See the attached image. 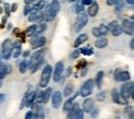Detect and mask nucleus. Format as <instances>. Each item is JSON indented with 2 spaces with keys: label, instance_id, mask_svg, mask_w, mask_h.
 <instances>
[{
  "label": "nucleus",
  "instance_id": "bb28decb",
  "mask_svg": "<svg viewBox=\"0 0 134 119\" xmlns=\"http://www.w3.org/2000/svg\"><path fill=\"white\" fill-rule=\"evenodd\" d=\"M42 100H43V91L42 90H38L37 93L35 95V102L37 105L38 104H42Z\"/></svg>",
  "mask_w": 134,
  "mask_h": 119
},
{
  "label": "nucleus",
  "instance_id": "aec40b11",
  "mask_svg": "<svg viewBox=\"0 0 134 119\" xmlns=\"http://www.w3.org/2000/svg\"><path fill=\"white\" fill-rule=\"evenodd\" d=\"M44 6H46V1H44V0H39V1H37V2L34 4L33 7H31V8H32V10L40 11Z\"/></svg>",
  "mask_w": 134,
  "mask_h": 119
},
{
  "label": "nucleus",
  "instance_id": "58836bf2",
  "mask_svg": "<svg viewBox=\"0 0 134 119\" xmlns=\"http://www.w3.org/2000/svg\"><path fill=\"white\" fill-rule=\"evenodd\" d=\"M80 51H81V53H83L85 55H92V54H93V51H92L91 48H88V47L81 48Z\"/></svg>",
  "mask_w": 134,
  "mask_h": 119
},
{
  "label": "nucleus",
  "instance_id": "052dcab7",
  "mask_svg": "<svg viewBox=\"0 0 134 119\" xmlns=\"http://www.w3.org/2000/svg\"><path fill=\"white\" fill-rule=\"evenodd\" d=\"M126 2H127L128 4H130V5H133L134 0H126Z\"/></svg>",
  "mask_w": 134,
  "mask_h": 119
},
{
  "label": "nucleus",
  "instance_id": "412c9836",
  "mask_svg": "<svg viewBox=\"0 0 134 119\" xmlns=\"http://www.w3.org/2000/svg\"><path fill=\"white\" fill-rule=\"evenodd\" d=\"M103 78H104V73L103 71H99L96 75V79H95V82L98 88H100L101 85H102V81H103Z\"/></svg>",
  "mask_w": 134,
  "mask_h": 119
},
{
  "label": "nucleus",
  "instance_id": "603ef678",
  "mask_svg": "<svg viewBox=\"0 0 134 119\" xmlns=\"http://www.w3.org/2000/svg\"><path fill=\"white\" fill-rule=\"evenodd\" d=\"M17 9H18V4L17 3H14V4L12 5V7H10V11H12V12H15Z\"/></svg>",
  "mask_w": 134,
  "mask_h": 119
},
{
  "label": "nucleus",
  "instance_id": "b1692460",
  "mask_svg": "<svg viewBox=\"0 0 134 119\" xmlns=\"http://www.w3.org/2000/svg\"><path fill=\"white\" fill-rule=\"evenodd\" d=\"M32 117H34V118H43L44 117L43 109L41 107H37V109L34 111V114Z\"/></svg>",
  "mask_w": 134,
  "mask_h": 119
},
{
  "label": "nucleus",
  "instance_id": "79ce46f5",
  "mask_svg": "<svg viewBox=\"0 0 134 119\" xmlns=\"http://www.w3.org/2000/svg\"><path fill=\"white\" fill-rule=\"evenodd\" d=\"M31 6L29 5V4H26L25 5V7H24V16H28L29 14H30V11H31Z\"/></svg>",
  "mask_w": 134,
  "mask_h": 119
},
{
  "label": "nucleus",
  "instance_id": "473e14b6",
  "mask_svg": "<svg viewBox=\"0 0 134 119\" xmlns=\"http://www.w3.org/2000/svg\"><path fill=\"white\" fill-rule=\"evenodd\" d=\"M38 12H39V11H36V10H32V9H31L30 14L28 15V21H29V22H35V18L37 17Z\"/></svg>",
  "mask_w": 134,
  "mask_h": 119
},
{
  "label": "nucleus",
  "instance_id": "a878e982",
  "mask_svg": "<svg viewBox=\"0 0 134 119\" xmlns=\"http://www.w3.org/2000/svg\"><path fill=\"white\" fill-rule=\"evenodd\" d=\"M21 53H22V47L21 46H14L13 47V49H12V55L15 59L19 58L21 55Z\"/></svg>",
  "mask_w": 134,
  "mask_h": 119
},
{
  "label": "nucleus",
  "instance_id": "4468645a",
  "mask_svg": "<svg viewBox=\"0 0 134 119\" xmlns=\"http://www.w3.org/2000/svg\"><path fill=\"white\" fill-rule=\"evenodd\" d=\"M12 72V67L7 64H2L0 62V79L5 78V76L7 74H9Z\"/></svg>",
  "mask_w": 134,
  "mask_h": 119
},
{
  "label": "nucleus",
  "instance_id": "a211bd4d",
  "mask_svg": "<svg viewBox=\"0 0 134 119\" xmlns=\"http://www.w3.org/2000/svg\"><path fill=\"white\" fill-rule=\"evenodd\" d=\"M107 44H108V40L105 37H100L95 41V46L97 48H104L107 46Z\"/></svg>",
  "mask_w": 134,
  "mask_h": 119
},
{
  "label": "nucleus",
  "instance_id": "5701e85b",
  "mask_svg": "<svg viewBox=\"0 0 134 119\" xmlns=\"http://www.w3.org/2000/svg\"><path fill=\"white\" fill-rule=\"evenodd\" d=\"M115 6H116V12H121L125 7L124 0H117L115 3Z\"/></svg>",
  "mask_w": 134,
  "mask_h": 119
},
{
  "label": "nucleus",
  "instance_id": "c03bdc74",
  "mask_svg": "<svg viewBox=\"0 0 134 119\" xmlns=\"http://www.w3.org/2000/svg\"><path fill=\"white\" fill-rule=\"evenodd\" d=\"M43 21V12H38V15H37V17L35 18V22H37V23H41Z\"/></svg>",
  "mask_w": 134,
  "mask_h": 119
},
{
  "label": "nucleus",
  "instance_id": "39448f33",
  "mask_svg": "<svg viewBox=\"0 0 134 119\" xmlns=\"http://www.w3.org/2000/svg\"><path fill=\"white\" fill-rule=\"evenodd\" d=\"M12 49H13V42L10 39H5L2 43V59L4 60H9L12 57Z\"/></svg>",
  "mask_w": 134,
  "mask_h": 119
},
{
  "label": "nucleus",
  "instance_id": "6ab92c4d",
  "mask_svg": "<svg viewBox=\"0 0 134 119\" xmlns=\"http://www.w3.org/2000/svg\"><path fill=\"white\" fill-rule=\"evenodd\" d=\"M88 35L87 34H81L77 38H76V40L74 41V47H79L80 45H82L83 43H85L87 40H88Z\"/></svg>",
  "mask_w": 134,
  "mask_h": 119
},
{
  "label": "nucleus",
  "instance_id": "f03ea898",
  "mask_svg": "<svg viewBox=\"0 0 134 119\" xmlns=\"http://www.w3.org/2000/svg\"><path fill=\"white\" fill-rule=\"evenodd\" d=\"M60 9H61V5H60L59 0H53L46 7V11L43 12V21L44 22H52L57 17Z\"/></svg>",
  "mask_w": 134,
  "mask_h": 119
},
{
  "label": "nucleus",
  "instance_id": "4be33fe9",
  "mask_svg": "<svg viewBox=\"0 0 134 119\" xmlns=\"http://www.w3.org/2000/svg\"><path fill=\"white\" fill-rule=\"evenodd\" d=\"M52 93H53V89H52L51 87L47 88V90L43 91V100H42V104H47V103L49 102Z\"/></svg>",
  "mask_w": 134,
  "mask_h": 119
},
{
  "label": "nucleus",
  "instance_id": "69168bd1",
  "mask_svg": "<svg viewBox=\"0 0 134 119\" xmlns=\"http://www.w3.org/2000/svg\"><path fill=\"white\" fill-rule=\"evenodd\" d=\"M2 11H3V10H2V8L0 7V14H2Z\"/></svg>",
  "mask_w": 134,
  "mask_h": 119
},
{
  "label": "nucleus",
  "instance_id": "7ed1b4c3",
  "mask_svg": "<svg viewBox=\"0 0 134 119\" xmlns=\"http://www.w3.org/2000/svg\"><path fill=\"white\" fill-rule=\"evenodd\" d=\"M88 22H89L88 15H86L83 11L77 14V17H76V21H75V24H74V32L80 33L87 26Z\"/></svg>",
  "mask_w": 134,
  "mask_h": 119
},
{
  "label": "nucleus",
  "instance_id": "0eeeda50",
  "mask_svg": "<svg viewBox=\"0 0 134 119\" xmlns=\"http://www.w3.org/2000/svg\"><path fill=\"white\" fill-rule=\"evenodd\" d=\"M47 42L46 37L43 36H38V35H32L31 39H30V43H31V47L33 49H37L39 47H42Z\"/></svg>",
  "mask_w": 134,
  "mask_h": 119
},
{
  "label": "nucleus",
  "instance_id": "13d9d810",
  "mask_svg": "<svg viewBox=\"0 0 134 119\" xmlns=\"http://www.w3.org/2000/svg\"><path fill=\"white\" fill-rule=\"evenodd\" d=\"M130 48H131V49H133V48H134V40H133V38L130 40Z\"/></svg>",
  "mask_w": 134,
  "mask_h": 119
},
{
  "label": "nucleus",
  "instance_id": "a19ab883",
  "mask_svg": "<svg viewBox=\"0 0 134 119\" xmlns=\"http://www.w3.org/2000/svg\"><path fill=\"white\" fill-rule=\"evenodd\" d=\"M74 118L75 119H83L84 118V111L82 109H79L76 114L74 115Z\"/></svg>",
  "mask_w": 134,
  "mask_h": 119
},
{
  "label": "nucleus",
  "instance_id": "49530a36",
  "mask_svg": "<svg viewBox=\"0 0 134 119\" xmlns=\"http://www.w3.org/2000/svg\"><path fill=\"white\" fill-rule=\"evenodd\" d=\"M4 10H5V12H6V16L8 17L9 16V14H10V6H9V4L8 3H4Z\"/></svg>",
  "mask_w": 134,
  "mask_h": 119
},
{
  "label": "nucleus",
  "instance_id": "338daca9",
  "mask_svg": "<svg viewBox=\"0 0 134 119\" xmlns=\"http://www.w3.org/2000/svg\"><path fill=\"white\" fill-rule=\"evenodd\" d=\"M69 1H75V0H69Z\"/></svg>",
  "mask_w": 134,
  "mask_h": 119
},
{
  "label": "nucleus",
  "instance_id": "37998d69",
  "mask_svg": "<svg viewBox=\"0 0 134 119\" xmlns=\"http://www.w3.org/2000/svg\"><path fill=\"white\" fill-rule=\"evenodd\" d=\"M90 113H91V116L92 117H97L98 116V113H99V109L98 108H93L90 111Z\"/></svg>",
  "mask_w": 134,
  "mask_h": 119
},
{
  "label": "nucleus",
  "instance_id": "2eb2a0df",
  "mask_svg": "<svg viewBox=\"0 0 134 119\" xmlns=\"http://www.w3.org/2000/svg\"><path fill=\"white\" fill-rule=\"evenodd\" d=\"M98 9H99V6H98V3L96 1H93L90 5H89V8H88V15L90 17H95L98 12Z\"/></svg>",
  "mask_w": 134,
  "mask_h": 119
},
{
  "label": "nucleus",
  "instance_id": "c9c22d12",
  "mask_svg": "<svg viewBox=\"0 0 134 119\" xmlns=\"http://www.w3.org/2000/svg\"><path fill=\"white\" fill-rule=\"evenodd\" d=\"M119 91H118V89L116 88H114L113 90H111V99H113V102L118 104V97H119Z\"/></svg>",
  "mask_w": 134,
  "mask_h": 119
},
{
  "label": "nucleus",
  "instance_id": "2f4dec72",
  "mask_svg": "<svg viewBox=\"0 0 134 119\" xmlns=\"http://www.w3.org/2000/svg\"><path fill=\"white\" fill-rule=\"evenodd\" d=\"M122 33H123V28H122V26H120V25H118L117 27L111 31V34L114 35V36H120Z\"/></svg>",
  "mask_w": 134,
  "mask_h": 119
},
{
  "label": "nucleus",
  "instance_id": "4c0bfd02",
  "mask_svg": "<svg viewBox=\"0 0 134 119\" xmlns=\"http://www.w3.org/2000/svg\"><path fill=\"white\" fill-rule=\"evenodd\" d=\"M118 25H119L118 21H113V22H110V23H109V24L106 26V27H107V30L111 32V31H113V30H114V29L117 27Z\"/></svg>",
  "mask_w": 134,
  "mask_h": 119
},
{
  "label": "nucleus",
  "instance_id": "c756f323",
  "mask_svg": "<svg viewBox=\"0 0 134 119\" xmlns=\"http://www.w3.org/2000/svg\"><path fill=\"white\" fill-rule=\"evenodd\" d=\"M19 70H20V73H22V74H24V73L28 70V62H27L26 60H24V61L20 64V68H19Z\"/></svg>",
  "mask_w": 134,
  "mask_h": 119
},
{
  "label": "nucleus",
  "instance_id": "4d7b16f0",
  "mask_svg": "<svg viewBox=\"0 0 134 119\" xmlns=\"http://www.w3.org/2000/svg\"><path fill=\"white\" fill-rule=\"evenodd\" d=\"M5 100V96L4 95H2V93H0V104L3 102Z\"/></svg>",
  "mask_w": 134,
  "mask_h": 119
},
{
  "label": "nucleus",
  "instance_id": "864d4df0",
  "mask_svg": "<svg viewBox=\"0 0 134 119\" xmlns=\"http://www.w3.org/2000/svg\"><path fill=\"white\" fill-rule=\"evenodd\" d=\"M32 116H33V111H29V112L26 114L25 118H26V119H30V118H32Z\"/></svg>",
  "mask_w": 134,
  "mask_h": 119
},
{
  "label": "nucleus",
  "instance_id": "f3484780",
  "mask_svg": "<svg viewBox=\"0 0 134 119\" xmlns=\"http://www.w3.org/2000/svg\"><path fill=\"white\" fill-rule=\"evenodd\" d=\"M80 95V92L79 93H76V95H74L73 97H71V98H69L68 100H67L66 102L64 103V106H63V111L65 112V113H67L70 109H71V107H72V105L74 104V100L76 99V97Z\"/></svg>",
  "mask_w": 134,
  "mask_h": 119
},
{
  "label": "nucleus",
  "instance_id": "3c124183",
  "mask_svg": "<svg viewBox=\"0 0 134 119\" xmlns=\"http://www.w3.org/2000/svg\"><path fill=\"white\" fill-rule=\"evenodd\" d=\"M92 2H93L92 0H82V2H81V3H82L84 6H86V5H90Z\"/></svg>",
  "mask_w": 134,
  "mask_h": 119
},
{
  "label": "nucleus",
  "instance_id": "6e6d98bb",
  "mask_svg": "<svg viewBox=\"0 0 134 119\" xmlns=\"http://www.w3.org/2000/svg\"><path fill=\"white\" fill-rule=\"evenodd\" d=\"M24 1H25L26 4H30V3H32V2H37V1H39V0H24Z\"/></svg>",
  "mask_w": 134,
  "mask_h": 119
},
{
  "label": "nucleus",
  "instance_id": "9d476101",
  "mask_svg": "<svg viewBox=\"0 0 134 119\" xmlns=\"http://www.w3.org/2000/svg\"><path fill=\"white\" fill-rule=\"evenodd\" d=\"M130 73L128 71H122L120 69L116 70L115 72V79L118 82H125L130 79Z\"/></svg>",
  "mask_w": 134,
  "mask_h": 119
},
{
  "label": "nucleus",
  "instance_id": "5fc2aeb1",
  "mask_svg": "<svg viewBox=\"0 0 134 119\" xmlns=\"http://www.w3.org/2000/svg\"><path fill=\"white\" fill-rule=\"evenodd\" d=\"M116 1H117V0H106V4H107V5H109V6L115 5Z\"/></svg>",
  "mask_w": 134,
  "mask_h": 119
},
{
  "label": "nucleus",
  "instance_id": "c85d7f7f",
  "mask_svg": "<svg viewBox=\"0 0 134 119\" xmlns=\"http://www.w3.org/2000/svg\"><path fill=\"white\" fill-rule=\"evenodd\" d=\"M47 29H48L47 24H46V23H40V24L38 25V27L36 28V33L41 34V33H43V32H44Z\"/></svg>",
  "mask_w": 134,
  "mask_h": 119
},
{
  "label": "nucleus",
  "instance_id": "393cba45",
  "mask_svg": "<svg viewBox=\"0 0 134 119\" xmlns=\"http://www.w3.org/2000/svg\"><path fill=\"white\" fill-rule=\"evenodd\" d=\"M73 92V85L72 84H67L64 88V91H63V96L64 97H69L71 96Z\"/></svg>",
  "mask_w": 134,
  "mask_h": 119
},
{
  "label": "nucleus",
  "instance_id": "f257e3e1",
  "mask_svg": "<svg viewBox=\"0 0 134 119\" xmlns=\"http://www.w3.org/2000/svg\"><path fill=\"white\" fill-rule=\"evenodd\" d=\"M44 53H46V49L42 48V49L35 51L31 55L30 62H28V68H30L32 73H35L42 65L43 60H44Z\"/></svg>",
  "mask_w": 134,
  "mask_h": 119
},
{
  "label": "nucleus",
  "instance_id": "ea45409f",
  "mask_svg": "<svg viewBox=\"0 0 134 119\" xmlns=\"http://www.w3.org/2000/svg\"><path fill=\"white\" fill-rule=\"evenodd\" d=\"M105 98H106V93H105V91H100V92L96 96V100L99 101V102H103V101L105 100Z\"/></svg>",
  "mask_w": 134,
  "mask_h": 119
},
{
  "label": "nucleus",
  "instance_id": "cd10ccee",
  "mask_svg": "<svg viewBox=\"0 0 134 119\" xmlns=\"http://www.w3.org/2000/svg\"><path fill=\"white\" fill-rule=\"evenodd\" d=\"M124 112H125L127 117H129L130 119H133V107L132 106H126Z\"/></svg>",
  "mask_w": 134,
  "mask_h": 119
},
{
  "label": "nucleus",
  "instance_id": "dca6fc26",
  "mask_svg": "<svg viewBox=\"0 0 134 119\" xmlns=\"http://www.w3.org/2000/svg\"><path fill=\"white\" fill-rule=\"evenodd\" d=\"M35 91H31V92H26V107H33V104L35 102Z\"/></svg>",
  "mask_w": 134,
  "mask_h": 119
},
{
  "label": "nucleus",
  "instance_id": "1a4fd4ad",
  "mask_svg": "<svg viewBox=\"0 0 134 119\" xmlns=\"http://www.w3.org/2000/svg\"><path fill=\"white\" fill-rule=\"evenodd\" d=\"M64 72V64L63 62H58L56 65H55V70H54V81L55 82H59L60 79H61V76Z\"/></svg>",
  "mask_w": 134,
  "mask_h": 119
},
{
  "label": "nucleus",
  "instance_id": "0e129e2a",
  "mask_svg": "<svg viewBox=\"0 0 134 119\" xmlns=\"http://www.w3.org/2000/svg\"><path fill=\"white\" fill-rule=\"evenodd\" d=\"M2 84H3V82H2V79H0V87L2 86Z\"/></svg>",
  "mask_w": 134,
  "mask_h": 119
},
{
  "label": "nucleus",
  "instance_id": "f8f14e48",
  "mask_svg": "<svg viewBox=\"0 0 134 119\" xmlns=\"http://www.w3.org/2000/svg\"><path fill=\"white\" fill-rule=\"evenodd\" d=\"M62 103V95L60 91H55L54 93H52V106L55 109H58L61 106Z\"/></svg>",
  "mask_w": 134,
  "mask_h": 119
},
{
  "label": "nucleus",
  "instance_id": "a18cd8bd",
  "mask_svg": "<svg viewBox=\"0 0 134 119\" xmlns=\"http://www.w3.org/2000/svg\"><path fill=\"white\" fill-rule=\"evenodd\" d=\"M86 66H87V61L86 60H81L76 67H77V69H82V68H85Z\"/></svg>",
  "mask_w": 134,
  "mask_h": 119
},
{
  "label": "nucleus",
  "instance_id": "ddd939ff",
  "mask_svg": "<svg viewBox=\"0 0 134 119\" xmlns=\"http://www.w3.org/2000/svg\"><path fill=\"white\" fill-rule=\"evenodd\" d=\"M94 108V100L91 98L86 99L83 102V111L86 113H90V111Z\"/></svg>",
  "mask_w": 134,
  "mask_h": 119
},
{
  "label": "nucleus",
  "instance_id": "72a5a7b5",
  "mask_svg": "<svg viewBox=\"0 0 134 119\" xmlns=\"http://www.w3.org/2000/svg\"><path fill=\"white\" fill-rule=\"evenodd\" d=\"M128 104V99H126L125 97H123L121 93H119L118 97V105H127Z\"/></svg>",
  "mask_w": 134,
  "mask_h": 119
},
{
  "label": "nucleus",
  "instance_id": "bf43d9fd",
  "mask_svg": "<svg viewBox=\"0 0 134 119\" xmlns=\"http://www.w3.org/2000/svg\"><path fill=\"white\" fill-rule=\"evenodd\" d=\"M87 72H88V69H87V68H86V67H85V68H84V71L82 72V76H85Z\"/></svg>",
  "mask_w": 134,
  "mask_h": 119
},
{
  "label": "nucleus",
  "instance_id": "f704fd0d",
  "mask_svg": "<svg viewBox=\"0 0 134 119\" xmlns=\"http://www.w3.org/2000/svg\"><path fill=\"white\" fill-rule=\"evenodd\" d=\"M98 30H99V32H100L101 36H104V35H106V34H107V32H108V30H107V27H106L104 24H101L100 26L98 27Z\"/></svg>",
  "mask_w": 134,
  "mask_h": 119
},
{
  "label": "nucleus",
  "instance_id": "7c9ffc66",
  "mask_svg": "<svg viewBox=\"0 0 134 119\" xmlns=\"http://www.w3.org/2000/svg\"><path fill=\"white\" fill-rule=\"evenodd\" d=\"M36 28H37V26H36V25H32V26L28 27V28L26 29L25 34L28 35V36H32L34 33H36Z\"/></svg>",
  "mask_w": 134,
  "mask_h": 119
},
{
  "label": "nucleus",
  "instance_id": "680f3d73",
  "mask_svg": "<svg viewBox=\"0 0 134 119\" xmlns=\"http://www.w3.org/2000/svg\"><path fill=\"white\" fill-rule=\"evenodd\" d=\"M29 55V51H26L25 53H24V57H28Z\"/></svg>",
  "mask_w": 134,
  "mask_h": 119
},
{
  "label": "nucleus",
  "instance_id": "e433bc0d",
  "mask_svg": "<svg viewBox=\"0 0 134 119\" xmlns=\"http://www.w3.org/2000/svg\"><path fill=\"white\" fill-rule=\"evenodd\" d=\"M85 6L82 3H76L75 6H74V10H75V14H80L82 11H84Z\"/></svg>",
  "mask_w": 134,
  "mask_h": 119
},
{
  "label": "nucleus",
  "instance_id": "e2e57ef3",
  "mask_svg": "<svg viewBox=\"0 0 134 119\" xmlns=\"http://www.w3.org/2000/svg\"><path fill=\"white\" fill-rule=\"evenodd\" d=\"M7 28H8V29H7V30H10V29H12V25H10V24H9V25H8V26H7Z\"/></svg>",
  "mask_w": 134,
  "mask_h": 119
},
{
  "label": "nucleus",
  "instance_id": "423d86ee",
  "mask_svg": "<svg viewBox=\"0 0 134 119\" xmlns=\"http://www.w3.org/2000/svg\"><path fill=\"white\" fill-rule=\"evenodd\" d=\"M93 87H94V81L92 79H88L86 82H85L83 86L81 87V90H80V95L84 98L89 97L92 91H93Z\"/></svg>",
  "mask_w": 134,
  "mask_h": 119
},
{
  "label": "nucleus",
  "instance_id": "09e8293b",
  "mask_svg": "<svg viewBox=\"0 0 134 119\" xmlns=\"http://www.w3.org/2000/svg\"><path fill=\"white\" fill-rule=\"evenodd\" d=\"M92 34L94 35L95 37H100L101 35H100V32H99V30H98V28H93L92 29Z\"/></svg>",
  "mask_w": 134,
  "mask_h": 119
},
{
  "label": "nucleus",
  "instance_id": "20e7f679",
  "mask_svg": "<svg viewBox=\"0 0 134 119\" xmlns=\"http://www.w3.org/2000/svg\"><path fill=\"white\" fill-rule=\"evenodd\" d=\"M52 72H53V68L51 65H47L43 70H42V73H41V76H40V80H39V86L41 88H44L47 87L49 82H50V78L51 75H52Z\"/></svg>",
  "mask_w": 134,
  "mask_h": 119
},
{
  "label": "nucleus",
  "instance_id": "6e6552de",
  "mask_svg": "<svg viewBox=\"0 0 134 119\" xmlns=\"http://www.w3.org/2000/svg\"><path fill=\"white\" fill-rule=\"evenodd\" d=\"M120 93H121L123 97H125L126 99H128V98L133 99V95H134L133 82H127V83H125V84L122 86Z\"/></svg>",
  "mask_w": 134,
  "mask_h": 119
},
{
  "label": "nucleus",
  "instance_id": "8fccbe9b",
  "mask_svg": "<svg viewBox=\"0 0 134 119\" xmlns=\"http://www.w3.org/2000/svg\"><path fill=\"white\" fill-rule=\"evenodd\" d=\"M6 20H7V16H4L2 17V22H1V25H0L1 28H4V25L6 24Z\"/></svg>",
  "mask_w": 134,
  "mask_h": 119
},
{
  "label": "nucleus",
  "instance_id": "774afa93",
  "mask_svg": "<svg viewBox=\"0 0 134 119\" xmlns=\"http://www.w3.org/2000/svg\"><path fill=\"white\" fill-rule=\"evenodd\" d=\"M63 1H64V0H63Z\"/></svg>",
  "mask_w": 134,
  "mask_h": 119
},
{
  "label": "nucleus",
  "instance_id": "9b49d317",
  "mask_svg": "<svg viewBox=\"0 0 134 119\" xmlns=\"http://www.w3.org/2000/svg\"><path fill=\"white\" fill-rule=\"evenodd\" d=\"M122 28H123V32L125 34L132 36L134 32V25L133 21H129V20H123L122 22Z\"/></svg>",
  "mask_w": 134,
  "mask_h": 119
},
{
  "label": "nucleus",
  "instance_id": "de8ad7c7",
  "mask_svg": "<svg viewBox=\"0 0 134 119\" xmlns=\"http://www.w3.org/2000/svg\"><path fill=\"white\" fill-rule=\"evenodd\" d=\"M80 54H81L80 49H76V51H74L71 53V59H77V58L80 57Z\"/></svg>",
  "mask_w": 134,
  "mask_h": 119
}]
</instances>
